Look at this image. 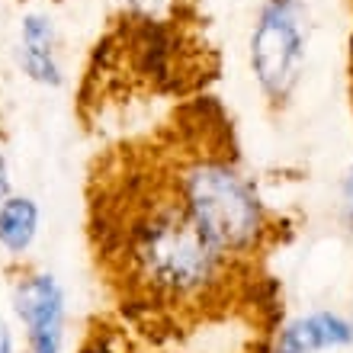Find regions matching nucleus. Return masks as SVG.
<instances>
[{
	"label": "nucleus",
	"mask_w": 353,
	"mask_h": 353,
	"mask_svg": "<svg viewBox=\"0 0 353 353\" xmlns=\"http://www.w3.org/2000/svg\"><path fill=\"white\" fill-rule=\"evenodd\" d=\"M296 225L215 93L116 132L84 174V238L112 327L141 353H273Z\"/></svg>",
	"instance_id": "f257e3e1"
},
{
	"label": "nucleus",
	"mask_w": 353,
	"mask_h": 353,
	"mask_svg": "<svg viewBox=\"0 0 353 353\" xmlns=\"http://www.w3.org/2000/svg\"><path fill=\"white\" fill-rule=\"evenodd\" d=\"M219 58L205 39L199 7H119L93 42L77 81V119L87 132H106L132 112L209 93Z\"/></svg>",
	"instance_id": "f03ea898"
},
{
	"label": "nucleus",
	"mask_w": 353,
	"mask_h": 353,
	"mask_svg": "<svg viewBox=\"0 0 353 353\" xmlns=\"http://www.w3.org/2000/svg\"><path fill=\"white\" fill-rule=\"evenodd\" d=\"M315 17L308 0H261L248 32V71L273 112L296 100L305 77Z\"/></svg>",
	"instance_id": "7ed1b4c3"
},
{
	"label": "nucleus",
	"mask_w": 353,
	"mask_h": 353,
	"mask_svg": "<svg viewBox=\"0 0 353 353\" xmlns=\"http://www.w3.org/2000/svg\"><path fill=\"white\" fill-rule=\"evenodd\" d=\"M17 312L26 325L29 350L32 353H58L61 350V321H65V296L55 276L29 273L13 289Z\"/></svg>",
	"instance_id": "20e7f679"
},
{
	"label": "nucleus",
	"mask_w": 353,
	"mask_h": 353,
	"mask_svg": "<svg viewBox=\"0 0 353 353\" xmlns=\"http://www.w3.org/2000/svg\"><path fill=\"white\" fill-rule=\"evenodd\" d=\"M353 344V321L341 312H308L302 318H286L279 327L273 353H331Z\"/></svg>",
	"instance_id": "39448f33"
},
{
	"label": "nucleus",
	"mask_w": 353,
	"mask_h": 353,
	"mask_svg": "<svg viewBox=\"0 0 353 353\" xmlns=\"http://www.w3.org/2000/svg\"><path fill=\"white\" fill-rule=\"evenodd\" d=\"M55 26L46 13H26L19 23V68L42 87H61L65 74L55 52Z\"/></svg>",
	"instance_id": "423d86ee"
},
{
	"label": "nucleus",
	"mask_w": 353,
	"mask_h": 353,
	"mask_svg": "<svg viewBox=\"0 0 353 353\" xmlns=\"http://www.w3.org/2000/svg\"><path fill=\"white\" fill-rule=\"evenodd\" d=\"M39 232V209L29 196H10L0 209V248L10 254H26Z\"/></svg>",
	"instance_id": "0eeeda50"
},
{
	"label": "nucleus",
	"mask_w": 353,
	"mask_h": 353,
	"mask_svg": "<svg viewBox=\"0 0 353 353\" xmlns=\"http://www.w3.org/2000/svg\"><path fill=\"white\" fill-rule=\"evenodd\" d=\"M10 199V168H7V158H3V151H0V209L3 203Z\"/></svg>",
	"instance_id": "6e6552de"
},
{
	"label": "nucleus",
	"mask_w": 353,
	"mask_h": 353,
	"mask_svg": "<svg viewBox=\"0 0 353 353\" xmlns=\"http://www.w3.org/2000/svg\"><path fill=\"white\" fill-rule=\"evenodd\" d=\"M344 205H347V215L353 222V158H350V170H347V186H344Z\"/></svg>",
	"instance_id": "1a4fd4ad"
},
{
	"label": "nucleus",
	"mask_w": 353,
	"mask_h": 353,
	"mask_svg": "<svg viewBox=\"0 0 353 353\" xmlns=\"http://www.w3.org/2000/svg\"><path fill=\"white\" fill-rule=\"evenodd\" d=\"M0 353H13V337H10L3 321H0Z\"/></svg>",
	"instance_id": "9d476101"
}]
</instances>
